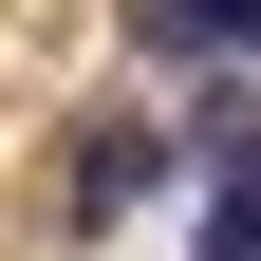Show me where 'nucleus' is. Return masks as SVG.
Masks as SVG:
<instances>
[{
    "label": "nucleus",
    "mask_w": 261,
    "mask_h": 261,
    "mask_svg": "<svg viewBox=\"0 0 261 261\" xmlns=\"http://www.w3.org/2000/svg\"><path fill=\"white\" fill-rule=\"evenodd\" d=\"M187 168H205V149H187L168 112H93L75 149H56V243H112V224L149 205V187H187Z\"/></svg>",
    "instance_id": "1"
},
{
    "label": "nucleus",
    "mask_w": 261,
    "mask_h": 261,
    "mask_svg": "<svg viewBox=\"0 0 261 261\" xmlns=\"http://www.w3.org/2000/svg\"><path fill=\"white\" fill-rule=\"evenodd\" d=\"M187 261H261V130L205 149V205H187Z\"/></svg>",
    "instance_id": "3"
},
{
    "label": "nucleus",
    "mask_w": 261,
    "mask_h": 261,
    "mask_svg": "<svg viewBox=\"0 0 261 261\" xmlns=\"http://www.w3.org/2000/svg\"><path fill=\"white\" fill-rule=\"evenodd\" d=\"M130 56H149V75H205V56H243V75H261V0H130Z\"/></svg>",
    "instance_id": "2"
}]
</instances>
